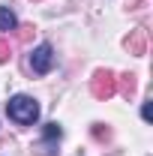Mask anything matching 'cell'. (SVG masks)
Returning a JSON list of instances; mask_svg holds the SVG:
<instances>
[{"label":"cell","mask_w":153,"mask_h":156,"mask_svg":"<svg viewBox=\"0 0 153 156\" xmlns=\"http://www.w3.org/2000/svg\"><path fill=\"white\" fill-rule=\"evenodd\" d=\"M6 114H9V120H15L21 126H30L39 120V105L33 96H12L6 102Z\"/></svg>","instance_id":"cell-1"},{"label":"cell","mask_w":153,"mask_h":156,"mask_svg":"<svg viewBox=\"0 0 153 156\" xmlns=\"http://www.w3.org/2000/svg\"><path fill=\"white\" fill-rule=\"evenodd\" d=\"M90 93L96 99H111L117 93V75L111 69H96L90 78Z\"/></svg>","instance_id":"cell-2"},{"label":"cell","mask_w":153,"mask_h":156,"mask_svg":"<svg viewBox=\"0 0 153 156\" xmlns=\"http://www.w3.org/2000/svg\"><path fill=\"white\" fill-rule=\"evenodd\" d=\"M51 66H54V51H51V45H39V48H33L30 69H33L36 75H45Z\"/></svg>","instance_id":"cell-3"},{"label":"cell","mask_w":153,"mask_h":156,"mask_svg":"<svg viewBox=\"0 0 153 156\" xmlns=\"http://www.w3.org/2000/svg\"><path fill=\"white\" fill-rule=\"evenodd\" d=\"M123 45H126V51H129L132 57H144V54H147V30H141V27L132 30Z\"/></svg>","instance_id":"cell-4"},{"label":"cell","mask_w":153,"mask_h":156,"mask_svg":"<svg viewBox=\"0 0 153 156\" xmlns=\"http://www.w3.org/2000/svg\"><path fill=\"white\" fill-rule=\"evenodd\" d=\"M117 90H120L126 99H132V96H135V90H138V81H135L132 72H126V75H117Z\"/></svg>","instance_id":"cell-5"},{"label":"cell","mask_w":153,"mask_h":156,"mask_svg":"<svg viewBox=\"0 0 153 156\" xmlns=\"http://www.w3.org/2000/svg\"><path fill=\"white\" fill-rule=\"evenodd\" d=\"M18 27V21H15V15H12V9H0V30H15Z\"/></svg>","instance_id":"cell-6"},{"label":"cell","mask_w":153,"mask_h":156,"mask_svg":"<svg viewBox=\"0 0 153 156\" xmlns=\"http://www.w3.org/2000/svg\"><path fill=\"white\" fill-rule=\"evenodd\" d=\"M45 141H54V138H60L63 135V129H60V123H45Z\"/></svg>","instance_id":"cell-7"},{"label":"cell","mask_w":153,"mask_h":156,"mask_svg":"<svg viewBox=\"0 0 153 156\" xmlns=\"http://www.w3.org/2000/svg\"><path fill=\"white\" fill-rule=\"evenodd\" d=\"M93 138L96 141H108V138H111V129H108L105 123H93Z\"/></svg>","instance_id":"cell-8"},{"label":"cell","mask_w":153,"mask_h":156,"mask_svg":"<svg viewBox=\"0 0 153 156\" xmlns=\"http://www.w3.org/2000/svg\"><path fill=\"white\" fill-rule=\"evenodd\" d=\"M33 33H36V27H33V24L18 27V39H21V42H30V36H33Z\"/></svg>","instance_id":"cell-9"},{"label":"cell","mask_w":153,"mask_h":156,"mask_svg":"<svg viewBox=\"0 0 153 156\" xmlns=\"http://www.w3.org/2000/svg\"><path fill=\"white\" fill-rule=\"evenodd\" d=\"M9 57H12V51H9V42H6V39H0V63H9Z\"/></svg>","instance_id":"cell-10"},{"label":"cell","mask_w":153,"mask_h":156,"mask_svg":"<svg viewBox=\"0 0 153 156\" xmlns=\"http://www.w3.org/2000/svg\"><path fill=\"white\" fill-rule=\"evenodd\" d=\"M141 117H144V120H150V102H144V108H141Z\"/></svg>","instance_id":"cell-11"}]
</instances>
